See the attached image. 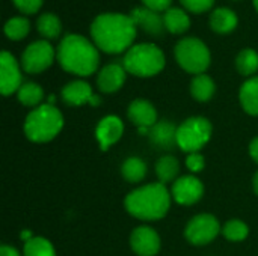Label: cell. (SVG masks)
Returning a JSON list of instances; mask_svg holds the SVG:
<instances>
[{"label":"cell","mask_w":258,"mask_h":256,"mask_svg":"<svg viewBox=\"0 0 258 256\" xmlns=\"http://www.w3.org/2000/svg\"><path fill=\"white\" fill-rule=\"evenodd\" d=\"M186 166H187V169H189L192 174H198V172H201V170L204 169L206 160H204V157H203L200 152H192V154H189L187 158H186Z\"/></svg>","instance_id":"33"},{"label":"cell","mask_w":258,"mask_h":256,"mask_svg":"<svg viewBox=\"0 0 258 256\" xmlns=\"http://www.w3.org/2000/svg\"><path fill=\"white\" fill-rule=\"evenodd\" d=\"M163 21H165L166 30L171 32V33H174V35L184 33L190 27V18H189V15L183 9H180V8H169L163 14Z\"/></svg>","instance_id":"21"},{"label":"cell","mask_w":258,"mask_h":256,"mask_svg":"<svg viewBox=\"0 0 258 256\" xmlns=\"http://www.w3.org/2000/svg\"><path fill=\"white\" fill-rule=\"evenodd\" d=\"M212 124L203 116H192L177 128V145L184 152H198L212 137Z\"/></svg>","instance_id":"7"},{"label":"cell","mask_w":258,"mask_h":256,"mask_svg":"<svg viewBox=\"0 0 258 256\" xmlns=\"http://www.w3.org/2000/svg\"><path fill=\"white\" fill-rule=\"evenodd\" d=\"M18 101L23 106L27 107H38L44 98V91L39 84L33 83V81H26L21 84V88L17 92Z\"/></svg>","instance_id":"24"},{"label":"cell","mask_w":258,"mask_h":256,"mask_svg":"<svg viewBox=\"0 0 258 256\" xmlns=\"http://www.w3.org/2000/svg\"><path fill=\"white\" fill-rule=\"evenodd\" d=\"M56 53L47 41H35L21 54V68L29 74H39L51 66Z\"/></svg>","instance_id":"8"},{"label":"cell","mask_w":258,"mask_h":256,"mask_svg":"<svg viewBox=\"0 0 258 256\" xmlns=\"http://www.w3.org/2000/svg\"><path fill=\"white\" fill-rule=\"evenodd\" d=\"M62 100L68 106H83L86 103L98 106L101 103V100L94 95L89 83L83 80H74L65 84L62 89Z\"/></svg>","instance_id":"13"},{"label":"cell","mask_w":258,"mask_h":256,"mask_svg":"<svg viewBox=\"0 0 258 256\" xmlns=\"http://www.w3.org/2000/svg\"><path fill=\"white\" fill-rule=\"evenodd\" d=\"M222 232L219 222L212 214H198L189 220L184 235L186 240L194 246H206L212 243L218 234Z\"/></svg>","instance_id":"9"},{"label":"cell","mask_w":258,"mask_h":256,"mask_svg":"<svg viewBox=\"0 0 258 256\" xmlns=\"http://www.w3.org/2000/svg\"><path fill=\"white\" fill-rule=\"evenodd\" d=\"M130 247L138 256H156L160 250V237L150 226H139L130 235Z\"/></svg>","instance_id":"12"},{"label":"cell","mask_w":258,"mask_h":256,"mask_svg":"<svg viewBox=\"0 0 258 256\" xmlns=\"http://www.w3.org/2000/svg\"><path fill=\"white\" fill-rule=\"evenodd\" d=\"M203 195L204 186L194 175H186L175 180L171 189V196L180 205H194L203 198Z\"/></svg>","instance_id":"11"},{"label":"cell","mask_w":258,"mask_h":256,"mask_svg":"<svg viewBox=\"0 0 258 256\" xmlns=\"http://www.w3.org/2000/svg\"><path fill=\"white\" fill-rule=\"evenodd\" d=\"M128 214L139 220H160L163 219L171 207V193L162 183L147 184L125 196L124 201Z\"/></svg>","instance_id":"3"},{"label":"cell","mask_w":258,"mask_h":256,"mask_svg":"<svg viewBox=\"0 0 258 256\" xmlns=\"http://www.w3.org/2000/svg\"><path fill=\"white\" fill-rule=\"evenodd\" d=\"M36 27H38V32L47 39L57 38L60 35V30H62V24H60L59 17H56L54 14H50V12H45L38 18Z\"/></svg>","instance_id":"27"},{"label":"cell","mask_w":258,"mask_h":256,"mask_svg":"<svg viewBox=\"0 0 258 256\" xmlns=\"http://www.w3.org/2000/svg\"><path fill=\"white\" fill-rule=\"evenodd\" d=\"M254 6H255V9H257L258 12V0H254Z\"/></svg>","instance_id":"39"},{"label":"cell","mask_w":258,"mask_h":256,"mask_svg":"<svg viewBox=\"0 0 258 256\" xmlns=\"http://www.w3.org/2000/svg\"><path fill=\"white\" fill-rule=\"evenodd\" d=\"M122 133H124V124L115 115L104 116L95 128V134L103 151H107L112 145H115L122 137Z\"/></svg>","instance_id":"14"},{"label":"cell","mask_w":258,"mask_h":256,"mask_svg":"<svg viewBox=\"0 0 258 256\" xmlns=\"http://www.w3.org/2000/svg\"><path fill=\"white\" fill-rule=\"evenodd\" d=\"M165 54L154 44H136L127 50L122 66L136 77H153L165 68Z\"/></svg>","instance_id":"5"},{"label":"cell","mask_w":258,"mask_h":256,"mask_svg":"<svg viewBox=\"0 0 258 256\" xmlns=\"http://www.w3.org/2000/svg\"><path fill=\"white\" fill-rule=\"evenodd\" d=\"M172 0H142L144 6L156 11V12H162V11H168L169 9V5H171Z\"/></svg>","instance_id":"34"},{"label":"cell","mask_w":258,"mask_h":256,"mask_svg":"<svg viewBox=\"0 0 258 256\" xmlns=\"http://www.w3.org/2000/svg\"><path fill=\"white\" fill-rule=\"evenodd\" d=\"M178 170H180V163L172 155H163L156 163V175L162 184L174 181L178 175Z\"/></svg>","instance_id":"25"},{"label":"cell","mask_w":258,"mask_h":256,"mask_svg":"<svg viewBox=\"0 0 258 256\" xmlns=\"http://www.w3.org/2000/svg\"><path fill=\"white\" fill-rule=\"evenodd\" d=\"M180 2L187 11H190L194 14L206 12V11L212 9L215 5V0H180Z\"/></svg>","instance_id":"31"},{"label":"cell","mask_w":258,"mask_h":256,"mask_svg":"<svg viewBox=\"0 0 258 256\" xmlns=\"http://www.w3.org/2000/svg\"><path fill=\"white\" fill-rule=\"evenodd\" d=\"M20 237H21V240H24V243L33 238V235H32V232H30V231H23Z\"/></svg>","instance_id":"37"},{"label":"cell","mask_w":258,"mask_h":256,"mask_svg":"<svg viewBox=\"0 0 258 256\" xmlns=\"http://www.w3.org/2000/svg\"><path fill=\"white\" fill-rule=\"evenodd\" d=\"M30 23L24 17H12L5 24V35L12 41H20L27 36Z\"/></svg>","instance_id":"29"},{"label":"cell","mask_w":258,"mask_h":256,"mask_svg":"<svg viewBox=\"0 0 258 256\" xmlns=\"http://www.w3.org/2000/svg\"><path fill=\"white\" fill-rule=\"evenodd\" d=\"M215 91H216V84L213 78L207 74L195 75L194 80L190 81V94L200 103L210 101L215 95Z\"/></svg>","instance_id":"22"},{"label":"cell","mask_w":258,"mask_h":256,"mask_svg":"<svg viewBox=\"0 0 258 256\" xmlns=\"http://www.w3.org/2000/svg\"><path fill=\"white\" fill-rule=\"evenodd\" d=\"M222 234L227 240L230 241H243L248 234H249V229L246 226V223H243L242 220H230L224 225L222 228Z\"/></svg>","instance_id":"30"},{"label":"cell","mask_w":258,"mask_h":256,"mask_svg":"<svg viewBox=\"0 0 258 256\" xmlns=\"http://www.w3.org/2000/svg\"><path fill=\"white\" fill-rule=\"evenodd\" d=\"M236 68L239 74L249 77L258 71V53L252 48L242 50L236 57Z\"/></svg>","instance_id":"26"},{"label":"cell","mask_w":258,"mask_h":256,"mask_svg":"<svg viewBox=\"0 0 258 256\" xmlns=\"http://www.w3.org/2000/svg\"><path fill=\"white\" fill-rule=\"evenodd\" d=\"M0 256H21L14 247L8 246V244H3L0 247Z\"/></svg>","instance_id":"36"},{"label":"cell","mask_w":258,"mask_h":256,"mask_svg":"<svg viewBox=\"0 0 258 256\" xmlns=\"http://www.w3.org/2000/svg\"><path fill=\"white\" fill-rule=\"evenodd\" d=\"M249 155L252 157V160L258 163V137L252 139L249 143Z\"/></svg>","instance_id":"35"},{"label":"cell","mask_w":258,"mask_h":256,"mask_svg":"<svg viewBox=\"0 0 258 256\" xmlns=\"http://www.w3.org/2000/svg\"><path fill=\"white\" fill-rule=\"evenodd\" d=\"M12 2L18 8L20 12H23V14H35V12L39 11L44 0H12Z\"/></svg>","instance_id":"32"},{"label":"cell","mask_w":258,"mask_h":256,"mask_svg":"<svg viewBox=\"0 0 258 256\" xmlns=\"http://www.w3.org/2000/svg\"><path fill=\"white\" fill-rule=\"evenodd\" d=\"M239 100L248 115L258 116V77H252L242 84Z\"/></svg>","instance_id":"20"},{"label":"cell","mask_w":258,"mask_h":256,"mask_svg":"<svg viewBox=\"0 0 258 256\" xmlns=\"http://www.w3.org/2000/svg\"><path fill=\"white\" fill-rule=\"evenodd\" d=\"M175 59L184 71L200 75L210 66L212 56L209 47L201 39L189 36L177 42Z\"/></svg>","instance_id":"6"},{"label":"cell","mask_w":258,"mask_h":256,"mask_svg":"<svg viewBox=\"0 0 258 256\" xmlns=\"http://www.w3.org/2000/svg\"><path fill=\"white\" fill-rule=\"evenodd\" d=\"M125 68L119 63H109L100 69L97 75V86L104 94H113L119 91L125 83Z\"/></svg>","instance_id":"16"},{"label":"cell","mask_w":258,"mask_h":256,"mask_svg":"<svg viewBox=\"0 0 258 256\" xmlns=\"http://www.w3.org/2000/svg\"><path fill=\"white\" fill-rule=\"evenodd\" d=\"M23 84L20 65L9 51L0 54V91L5 97L18 92Z\"/></svg>","instance_id":"10"},{"label":"cell","mask_w":258,"mask_h":256,"mask_svg":"<svg viewBox=\"0 0 258 256\" xmlns=\"http://www.w3.org/2000/svg\"><path fill=\"white\" fill-rule=\"evenodd\" d=\"M63 127V116L54 104L35 107L24 121V134L30 142L44 143L53 140Z\"/></svg>","instance_id":"4"},{"label":"cell","mask_w":258,"mask_h":256,"mask_svg":"<svg viewBox=\"0 0 258 256\" xmlns=\"http://www.w3.org/2000/svg\"><path fill=\"white\" fill-rule=\"evenodd\" d=\"M132 20L135 21L136 27L144 29L147 33L153 36H162L166 30L163 17H160L159 12L147 8V6H138L130 12Z\"/></svg>","instance_id":"15"},{"label":"cell","mask_w":258,"mask_h":256,"mask_svg":"<svg viewBox=\"0 0 258 256\" xmlns=\"http://www.w3.org/2000/svg\"><path fill=\"white\" fill-rule=\"evenodd\" d=\"M91 36L97 48L116 54L132 48L136 38V24L130 15L107 12L98 15L91 24Z\"/></svg>","instance_id":"1"},{"label":"cell","mask_w":258,"mask_h":256,"mask_svg":"<svg viewBox=\"0 0 258 256\" xmlns=\"http://www.w3.org/2000/svg\"><path fill=\"white\" fill-rule=\"evenodd\" d=\"M128 119L138 128H151L157 124V110L147 100H135L130 103L127 110Z\"/></svg>","instance_id":"17"},{"label":"cell","mask_w":258,"mask_h":256,"mask_svg":"<svg viewBox=\"0 0 258 256\" xmlns=\"http://www.w3.org/2000/svg\"><path fill=\"white\" fill-rule=\"evenodd\" d=\"M24 256H56L53 244L44 237H33L24 243Z\"/></svg>","instance_id":"28"},{"label":"cell","mask_w":258,"mask_h":256,"mask_svg":"<svg viewBox=\"0 0 258 256\" xmlns=\"http://www.w3.org/2000/svg\"><path fill=\"white\" fill-rule=\"evenodd\" d=\"M237 15L230 8H216L210 14V27L219 35L231 33L237 27Z\"/></svg>","instance_id":"19"},{"label":"cell","mask_w":258,"mask_h":256,"mask_svg":"<svg viewBox=\"0 0 258 256\" xmlns=\"http://www.w3.org/2000/svg\"><path fill=\"white\" fill-rule=\"evenodd\" d=\"M121 174L128 183H141L147 177V164L139 157H128L121 166Z\"/></svg>","instance_id":"23"},{"label":"cell","mask_w":258,"mask_h":256,"mask_svg":"<svg viewBox=\"0 0 258 256\" xmlns=\"http://www.w3.org/2000/svg\"><path fill=\"white\" fill-rule=\"evenodd\" d=\"M252 187H254V192L258 195V170L257 174L254 175V178H252Z\"/></svg>","instance_id":"38"},{"label":"cell","mask_w":258,"mask_h":256,"mask_svg":"<svg viewBox=\"0 0 258 256\" xmlns=\"http://www.w3.org/2000/svg\"><path fill=\"white\" fill-rule=\"evenodd\" d=\"M56 59L67 72L80 77L94 74L100 63V54L95 44L76 33L62 38L56 50Z\"/></svg>","instance_id":"2"},{"label":"cell","mask_w":258,"mask_h":256,"mask_svg":"<svg viewBox=\"0 0 258 256\" xmlns=\"http://www.w3.org/2000/svg\"><path fill=\"white\" fill-rule=\"evenodd\" d=\"M177 128L178 127H175L169 121H160L154 127L150 128L148 137L156 148L168 151V149H172L174 146H178L177 145Z\"/></svg>","instance_id":"18"}]
</instances>
